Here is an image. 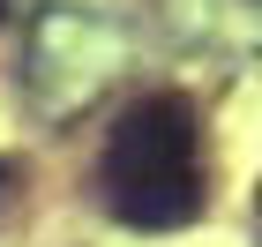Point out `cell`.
<instances>
[{"mask_svg":"<svg viewBox=\"0 0 262 247\" xmlns=\"http://www.w3.org/2000/svg\"><path fill=\"white\" fill-rule=\"evenodd\" d=\"M195 105L187 98H142L120 113L113 150H105V187L120 225H187L202 210V180H195Z\"/></svg>","mask_w":262,"mask_h":247,"instance_id":"1","label":"cell"},{"mask_svg":"<svg viewBox=\"0 0 262 247\" xmlns=\"http://www.w3.org/2000/svg\"><path fill=\"white\" fill-rule=\"evenodd\" d=\"M255 210H262V187H255Z\"/></svg>","mask_w":262,"mask_h":247,"instance_id":"2","label":"cell"}]
</instances>
